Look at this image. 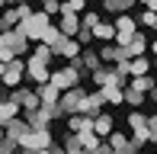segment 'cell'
<instances>
[{
  "label": "cell",
  "instance_id": "obj_3",
  "mask_svg": "<svg viewBox=\"0 0 157 154\" xmlns=\"http://www.w3.org/2000/svg\"><path fill=\"white\" fill-rule=\"evenodd\" d=\"M77 80H80V64H67V67H61V71H55V74H48V83H52L58 93H64V90H74L77 87Z\"/></svg>",
  "mask_w": 157,
  "mask_h": 154
},
{
  "label": "cell",
  "instance_id": "obj_26",
  "mask_svg": "<svg viewBox=\"0 0 157 154\" xmlns=\"http://www.w3.org/2000/svg\"><path fill=\"white\" fill-rule=\"evenodd\" d=\"M96 23H99V13H96V10H87V13L80 16V29H93Z\"/></svg>",
  "mask_w": 157,
  "mask_h": 154
},
{
  "label": "cell",
  "instance_id": "obj_16",
  "mask_svg": "<svg viewBox=\"0 0 157 154\" xmlns=\"http://www.w3.org/2000/svg\"><path fill=\"white\" fill-rule=\"evenodd\" d=\"M125 71H128V77H147V71H151V61H147V58H132Z\"/></svg>",
  "mask_w": 157,
  "mask_h": 154
},
{
  "label": "cell",
  "instance_id": "obj_33",
  "mask_svg": "<svg viewBox=\"0 0 157 154\" xmlns=\"http://www.w3.org/2000/svg\"><path fill=\"white\" fill-rule=\"evenodd\" d=\"M87 154H112V148L106 141H99V148H93V151H87Z\"/></svg>",
  "mask_w": 157,
  "mask_h": 154
},
{
  "label": "cell",
  "instance_id": "obj_11",
  "mask_svg": "<svg viewBox=\"0 0 157 154\" xmlns=\"http://www.w3.org/2000/svg\"><path fill=\"white\" fill-rule=\"evenodd\" d=\"M144 52H147V39L141 36V32H138V36H135V39L122 48V55H125V58H144Z\"/></svg>",
  "mask_w": 157,
  "mask_h": 154
},
{
  "label": "cell",
  "instance_id": "obj_29",
  "mask_svg": "<svg viewBox=\"0 0 157 154\" xmlns=\"http://www.w3.org/2000/svg\"><path fill=\"white\" fill-rule=\"evenodd\" d=\"M138 26H147V29H157V13L144 10V13H141V19H138Z\"/></svg>",
  "mask_w": 157,
  "mask_h": 154
},
{
  "label": "cell",
  "instance_id": "obj_30",
  "mask_svg": "<svg viewBox=\"0 0 157 154\" xmlns=\"http://www.w3.org/2000/svg\"><path fill=\"white\" fill-rule=\"evenodd\" d=\"M122 100H128V103H132V106H141V103H144V96H141V93H135V90H122Z\"/></svg>",
  "mask_w": 157,
  "mask_h": 154
},
{
  "label": "cell",
  "instance_id": "obj_35",
  "mask_svg": "<svg viewBox=\"0 0 157 154\" xmlns=\"http://www.w3.org/2000/svg\"><path fill=\"white\" fill-rule=\"evenodd\" d=\"M151 100H154V103H157V87H154V90H151Z\"/></svg>",
  "mask_w": 157,
  "mask_h": 154
},
{
  "label": "cell",
  "instance_id": "obj_34",
  "mask_svg": "<svg viewBox=\"0 0 157 154\" xmlns=\"http://www.w3.org/2000/svg\"><path fill=\"white\" fill-rule=\"evenodd\" d=\"M147 52H151V55H157V39L151 42V45H147Z\"/></svg>",
  "mask_w": 157,
  "mask_h": 154
},
{
  "label": "cell",
  "instance_id": "obj_25",
  "mask_svg": "<svg viewBox=\"0 0 157 154\" xmlns=\"http://www.w3.org/2000/svg\"><path fill=\"white\" fill-rule=\"evenodd\" d=\"M0 23H3V29H16V23H19V13H16V6H10V10L0 16Z\"/></svg>",
  "mask_w": 157,
  "mask_h": 154
},
{
  "label": "cell",
  "instance_id": "obj_28",
  "mask_svg": "<svg viewBox=\"0 0 157 154\" xmlns=\"http://www.w3.org/2000/svg\"><path fill=\"white\" fill-rule=\"evenodd\" d=\"M42 3V13H45V16H55V13L61 10V0H39Z\"/></svg>",
  "mask_w": 157,
  "mask_h": 154
},
{
  "label": "cell",
  "instance_id": "obj_17",
  "mask_svg": "<svg viewBox=\"0 0 157 154\" xmlns=\"http://www.w3.org/2000/svg\"><path fill=\"white\" fill-rule=\"evenodd\" d=\"M90 32H93V39H103V42L116 39V26H112V23H103V19H99V23H96Z\"/></svg>",
  "mask_w": 157,
  "mask_h": 154
},
{
  "label": "cell",
  "instance_id": "obj_36",
  "mask_svg": "<svg viewBox=\"0 0 157 154\" xmlns=\"http://www.w3.org/2000/svg\"><path fill=\"white\" fill-rule=\"evenodd\" d=\"M0 154H6V148H3V141H0Z\"/></svg>",
  "mask_w": 157,
  "mask_h": 154
},
{
  "label": "cell",
  "instance_id": "obj_19",
  "mask_svg": "<svg viewBox=\"0 0 157 154\" xmlns=\"http://www.w3.org/2000/svg\"><path fill=\"white\" fill-rule=\"evenodd\" d=\"M74 138H77V144H80L83 151H93V148H99V141H103V138H96L90 129H87V132H80V135H74Z\"/></svg>",
  "mask_w": 157,
  "mask_h": 154
},
{
  "label": "cell",
  "instance_id": "obj_24",
  "mask_svg": "<svg viewBox=\"0 0 157 154\" xmlns=\"http://www.w3.org/2000/svg\"><path fill=\"white\" fill-rule=\"evenodd\" d=\"M128 125H132V132H144L147 129V116L144 113H132L128 116Z\"/></svg>",
  "mask_w": 157,
  "mask_h": 154
},
{
  "label": "cell",
  "instance_id": "obj_15",
  "mask_svg": "<svg viewBox=\"0 0 157 154\" xmlns=\"http://www.w3.org/2000/svg\"><path fill=\"white\" fill-rule=\"evenodd\" d=\"M157 87L154 83V77H128V90H135V93H151V90Z\"/></svg>",
  "mask_w": 157,
  "mask_h": 154
},
{
  "label": "cell",
  "instance_id": "obj_18",
  "mask_svg": "<svg viewBox=\"0 0 157 154\" xmlns=\"http://www.w3.org/2000/svg\"><path fill=\"white\" fill-rule=\"evenodd\" d=\"M122 90L125 87H103V90H99V93H103V103H112V106H122Z\"/></svg>",
  "mask_w": 157,
  "mask_h": 154
},
{
  "label": "cell",
  "instance_id": "obj_5",
  "mask_svg": "<svg viewBox=\"0 0 157 154\" xmlns=\"http://www.w3.org/2000/svg\"><path fill=\"white\" fill-rule=\"evenodd\" d=\"M0 45H3L6 52L13 55V58H19V55H23L26 48H29V42H26L23 36H19L16 29H3V32H0Z\"/></svg>",
  "mask_w": 157,
  "mask_h": 154
},
{
  "label": "cell",
  "instance_id": "obj_21",
  "mask_svg": "<svg viewBox=\"0 0 157 154\" xmlns=\"http://www.w3.org/2000/svg\"><path fill=\"white\" fill-rule=\"evenodd\" d=\"M16 116H19V109L13 106L10 100H6V103H0V125H6L10 119H16Z\"/></svg>",
  "mask_w": 157,
  "mask_h": 154
},
{
  "label": "cell",
  "instance_id": "obj_23",
  "mask_svg": "<svg viewBox=\"0 0 157 154\" xmlns=\"http://www.w3.org/2000/svg\"><path fill=\"white\" fill-rule=\"evenodd\" d=\"M80 64L87 67V71H96L99 67V55L96 52H80Z\"/></svg>",
  "mask_w": 157,
  "mask_h": 154
},
{
  "label": "cell",
  "instance_id": "obj_20",
  "mask_svg": "<svg viewBox=\"0 0 157 154\" xmlns=\"http://www.w3.org/2000/svg\"><path fill=\"white\" fill-rule=\"evenodd\" d=\"M61 39H64V36L58 32V26H48V29H45V36H42V45H45V48H55Z\"/></svg>",
  "mask_w": 157,
  "mask_h": 154
},
{
  "label": "cell",
  "instance_id": "obj_9",
  "mask_svg": "<svg viewBox=\"0 0 157 154\" xmlns=\"http://www.w3.org/2000/svg\"><path fill=\"white\" fill-rule=\"evenodd\" d=\"M99 106H103V93H83V103H80V116H99Z\"/></svg>",
  "mask_w": 157,
  "mask_h": 154
},
{
  "label": "cell",
  "instance_id": "obj_32",
  "mask_svg": "<svg viewBox=\"0 0 157 154\" xmlns=\"http://www.w3.org/2000/svg\"><path fill=\"white\" fill-rule=\"evenodd\" d=\"M74 39L83 45V42H90V39H93V32H90V29H77V36H74Z\"/></svg>",
  "mask_w": 157,
  "mask_h": 154
},
{
  "label": "cell",
  "instance_id": "obj_14",
  "mask_svg": "<svg viewBox=\"0 0 157 154\" xmlns=\"http://www.w3.org/2000/svg\"><path fill=\"white\" fill-rule=\"evenodd\" d=\"M87 129H90V116H80V113L67 116V135H80Z\"/></svg>",
  "mask_w": 157,
  "mask_h": 154
},
{
  "label": "cell",
  "instance_id": "obj_4",
  "mask_svg": "<svg viewBox=\"0 0 157 154\" xmlns=\"http://www.w3.org/2000/svg\"><path fill=\"white\" fill-rule=\"evenodd\" d=\"M112 26H116V42H119L122 48H125V45H128V42H132L135 36H138V23H135V19L128 16V13H119Z\"/></svg>",
  "mask_w": 157,
  "mask_h": 154
},
{
  "label": "cell",
  "instance_id": "obj_2",
  "mask_svg": "<svg viewBox=\"0 0 157 154\" xmlns=\"http://www.w3.org/2000/svg\"><path fill=\"white\" fill-rule=\"evenodd\" d=\"M16 148H23V151H29V154L48 151V148H52V132H48V129H29V132H23V135H19Z\"/></svg>",
  "mask_w": 157,
  "mask_h": 154
},
{
  "label": "cell",
  "instance_id": "obj_7",
  "mask_svg": "<svg viewBox=\"0 0 157 154\" xmlns=\"http://www.w3.org/2000/svg\"><path fill=\"white\" fill-rule=\"evenodd\" d=\"M26 77H29L32 83H39V87L48 83V64L39 61V58H29V61H26Z\"/></svg>",
  "mask_w": 157,
  "mask_h": 154
},
{
  "label": "cell",
  "instance_id": "obj_10",
  "mask_svg": "<svg viewBox=\"0 0 157 154\" xmlns=\"http://www.w3.org/2000/svg\"><path fill=\"white\" fill-rule=\"evenodd\" d=\"M90 132H93L96 138H106V135H112V116H106V113H99L90 119Z\"/></svg>",
  "mask_w": 157,
  "mask_h": 154
},
{
  "label": "cell",
  "instance_id": "obj_13",
  "mask_svg": "<svg viewBox=\"0 0 157 154\" xmlns=\"http://www.w3.org/2000/svg\"><path fill=\"white\" fill-rule=\"evenodd\" d=\"M77 29H80V16H61L58 32H61L64 39H74V36H77Z\"/></svg>",
  "mask_w": 157,
  "mask_h": 154
},
{
  "label": "cell",
  "instance_id": "obj_27",
  "mask_svg": "<svg viewBox=\"0 0 157 154\" xmlns=\"http://www.w3.org/2000/svg\"><path fill=\"white\" fill-rule=\"evenodd\" d=\"M64 154H87V151L77 144V138H74V135H67V138H64Z\"/></svg>",
  "mask_w": 157,
  "mask_h": 154
},
{
  "label": "cell",
  "instance_id": "obj_6",
  "mask_svg": "<svg viewBox=\"0 0 157 154\" xmlns=\"http://www.w3.org/2000/svg\"><path fill=\"white\" fill-rule=\"evenodd\" d=\"M23 77H26V61H23V58H13L10 64H6L3 80H0V83H6V87H13V90H16L19 83H23Z\"/></svg>",
  "mask_w": 157,
  "mask_h": 154
},
{
  "label": "cell",
  "instance_id": "obj_12",
  "mask_svg": "<svg viewBox=\"0 0 157 154\" xmlns=\"http://www.w3.org/2000/svg\"><path fill=\"white\" fill-rule=\"evenodd\" d=\"M119 61H128L125 55H122V48H116V45H106L103 52H99V64H109V67H116Z\"/></svg>",
  "mask_w": 157,
  "mask_h": 154
},
{
  "label": "cell",
  "instance_id": "obj_31",
  "mask_svg": "<svg viewBox=\"0 0 157 154\" xmlns=\"http://www.w3.org/2000/svg\"><path fill=\"white\" fill-rule=\"evenodd\" d=\"M32 58H39V61H45V64H48V61H52V48H45V45L39 42V45H35V55H32Z\"/></svg>",
  "mask_w": 157,
  "mask_h": 154
},
{
  "label": "cell",
  "instance_id": "obj_8",
  "mask_svg": "<svg viewBox=\"0 0 157 154\" xmlns=\"http://www.w3.org/2000/svg\"><path fill=\"white\" fill-rule=\"evenodd\" d=\"M55 52L64 55V58H71V61H77V58H80V52H83V45H80L77 39H61L58 45L52 48V55H55Z\"/></svg>",
  "mask_w": 157,
  "mask_h": 154
},
{
  "label": "cell",
  "instance_id": "obj_1",
  "mask_svg": "<svg viewBox=\"0 0 157 154\" xmlns=\"http://www.w3.org/2000/svg\"><path fill=\"white\" fill-rule=\"evenodd\" d=\"M48 26H52V23H48V16L39 10V13H32V16H26L23 23L16 26V32H19L26 42H42V36H45Z\"/></svg>",
  "mask_w": 157,
  "mask_h": 154
},
{
  "label": "cell",
  "instance_id": "obj_22",
  "mask_svg": "<svg viewBox=\"0 0 157 154\" xmlns=\"http://www.w3.org/2000/svg\"><path fill=\"white\" fill-rule=\"evenodd\" d=\"M106 144H109L112 151H122V148H128V135H122V132H112Z\"/></svg>",
  "mask_w": 157,
  "mask_h": 154
}]
</instances>
